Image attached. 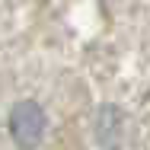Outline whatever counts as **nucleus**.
<instances>
[{"label": "nucleus", "mask_w": 150, "mask_h": 150, "mask_svg": "<svg viewBox=\"0 0 150 150\" xmlns=\"http://www.w3.org/2000/svg\"><path fill=\"white\" fill-rule=\"evenodd\" d=\"M45 131V115L35 102H23L13 109V137L23 144V147H32Z\"/></svg>", "instance_id": "obj_1"}]
</instances>
